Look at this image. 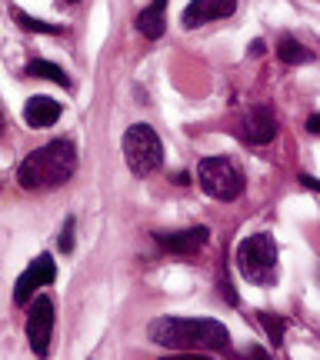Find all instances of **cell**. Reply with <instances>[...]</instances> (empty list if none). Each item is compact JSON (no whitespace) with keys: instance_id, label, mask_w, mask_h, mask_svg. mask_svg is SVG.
Wrapping results in <instances>:
<instances>
[{"instance_id":"1","label":"cell","mask_w":320,"mask_h":360,"mask_svg":"<svg viewBox=\"0 0 320 360\" xmlns=\"http://www.w3.org/2000/svg\"><path fill=\"white\" fill-rule=\"evenodd\" d=\"M147 337L167 350L231 354V330L214 317H157L147 323Z\"/></svg>"},{"instance_id":"2","label":"cell","mask_w":320,"mask_h":360,"mask_svg":"<svg viewBox=\"0 0 320 360\" xmlns=\"http://www.w3.org/2000/svg\"><path fill=\"white\" fill-rule=\"evenodd\" d=\"M74 174H77V147L67 137H57L20 160L17 184L24 191H53V187H64Z\"/></svg>"},{"instance_id":"3","label":"cell","mask_w":320,"mask_h":360,"mask_svg":"<svg viewBox=\"0 0 320 360\" xmlns=\"http://www.w3.org/2000/svg\"><path fill=\"white\" fill-rule=\"evenodd\" d=\"M233 264H237V274L247 283H254V287H274L277 283V240H274V233L260 231V233L243 237L241 244H237Z\"/></svg>"},{"instance_id":"4","label":"cell","mask_w":320,"mask_h":360,"mask_svg":"<svg viewBox=\"0 0 320 360\" xmlns=\"http://www.w3.org/2000/svg\"><path fill=\"white\" fill-rule=\"evenodd\" d=\"M124 160L134 177H151L164 164V143L151 124H130L124 130Z\"/></svg>"},{"instance_id":"5","label":"cell","mask_w":320,"mask_h":360,"mask_svg":"<svg viewBox=\"0 0 320 360\" xmlns=\"http://www.w3.org/2000/svg\"><path fill=\"white\" fill-rule=\"evenodd\" d=\"M197 180L207 197H214L220 204H231L243 193V174L231 157H204L197 167Z\"/></svg>"},{"instance_id":"6","label":"cell","mask_w":320,"mask_h":360,"mask_svg":"<svg viewBox=\"0 0 320 360\" xmlns=\"http://www.w3.org/2000/svg\"><path fill=\"white\" fill-rule=\"evenodd\" d=\"M53 321H57L53 300L47 294H37L34 297V304H30V310H27V340H30V350H34L40 360L51 357Z\"/></svg>"},{"instance_id":"7","label":"cell","mask_w":320,"mask_h":360,"mask_svg":"<svg viewBox=\"0 0 320 360\" xmlns=\"http://www.w3.org/2000/svg\"><path fill=\"white\" fill-rule=\"evenodd\" d=\"M53 281H57V264H53V254H37V257L27 264L24 274L17 277V283H13V304H17V307H24L40 287H51Z\"/></svg>"},{"instance_id":"8","label":"cell","mask_w":320,"mask_h":360,"mask_svg":"<svg viewBox=\"0 0 320 360\" xmlns=\"http://www.w3.org/2000/svg\"><path fill=\"white\" fill-rule=\"evenodd\" d=\"M241 137L247 143H254V147H264L277 137V114H274V107L267 103H254V107H247L241 117Z\"/></svg>"},{"instance_id":"9","label":"cell","mask_w":320,"mask_h":360,"mask_svg":"<svg viewBox=\"0 0 320 360\" xmlns=\"http://www.w3.org/2000/svg\"><path fill=\"white\" fill-rule=\"evenodd\" d=\"M154 240L160 250L167 254H177V257H193L200 254L204 244L210 240V231L207 227H191V231H174V233H154Z\"/></svg>"},{"instance_id":"10","label":"cell","mask_w":320,"mask_h":360,"mask_svg":"<svg viewBox=\"0 0 320 360\" xmlns=\"http://www.w3.org/2000/svg\"><path fill=\"white\" fill-rule=\"evenodd\" d=\"M233 11H237V0H191L180 20H184L187 30H197V27H204V24L233 17Z\"/></svg>"},{"instance_id":"11","label":"cell","mask_w":320,"mask_h":360,"mask_svg":"<svg viewBox=\"0 0 320 360\" xmlns=\"http://www.w3.org/2000/svg\"><path fill=\"white\" fill-rule=\"evenodd\" d=\"M60 117H64V103L53 101V97L37 94V97H30V101L24 103V124L27 127H34V130L53 127Z\"/></svg>"},{"instance_id":"12","label":"cell","mask_w":320,"mask_h":360,"mask_svg":"<svg viewBox=\"0 0 320 360\" xmlns=\"http://www.w3.org/2000/svg\"><path fill=\"white\" fill-rule=\"evenodd\" d=\"M167 4L170 0H154L151 7H143L137 13V30H141L147 40H160L167 30Z\"/></svg>"},{"instance_id":"13","label":"cell","mask_w":320,"mask_h":360,"mask_svg":"<svg viewBox=\"0 0 320 360\" xmlns=\"http://www.w3.org/2000/svg\"><path fill=\"white\" fill-rule=\"evenodd\" d=\"M277 57H281L283 64H310V60H314V53H310L300 40L290 37V34H283V37L277 40Z\"/></svg>"},{"instance_id":"14","label":"cell","mask_w":320,"mask_h":360,"mask_svg":"<svg viewBox=\"0 0 320 360\" xmlns=\"http://www.w3.org/2000/svg\"><path fill=\"white\" fill-rule=\"evenodd\" d=\"M27 77H44V80H53V84H60L64 90L74 87V80L67 77V70H60L57 64H47V60H30V64H27Z\"/></svg>"},{"instance_id":"15","label":"cell","mask_w":320,"mask_h":360,"mask_svg":"<svg viewBox=\"0 0 320 360\" xmlns=\"http://www.w3.org/2000/svg\"><path fill=\"white\" fill-rule=\"evenodd\" d=\"M257 321H260V327L270 334V344H274V347H281V344H283V330H287V321H283V317H277V314H270V310H257Z\"/></svg>"},{"instance_id":"16","label":"cell","mask_w":320,"mask_h":360,"mask_svg":"<svg viewBox=\"0 0 320 360\" xmlns=\"http://www.w3.org/2000/svg\"><path fill=\"white\" fill-rule=\"evenodd\" d=\"M13 20L24 27V30H34V34H64V27H60V24L37 20V17H30V13H24V11H13Z\"/></svg>"},{"instance_id":"17","label":"cell","mask_w":320,"mask_h":360,"mask_svg":"<svg viewBox=\"0 0 320 360\" xmlns=\"http://www.w3.org/2000/svg\"><path fill=\"white\" fill-rule=\"evenodd\" d=\"M74 227H77V217L70 214V217L64 220V227H60V237H57V247H60L64 254H70V250H74Z\"/></svg>"},{"instance_id":"18","label":"cell","mask_w":320,"mask_h":360,"mask_svg":"<svg viewBox=\"0 0 320 360\" xmlns=\"http://www.w3.org/2000/svg\"><path fill=\"white\" fill-rule=\"evenodd\" d=\"M231 360H274V357L267 354V347H260V344H247L243 354H237V357H231Z\"/></svg>"},{"instance_id":"19","label":"cell","mask_w":320,"mask_h":360,"mask_svg":"<svg viewBox=\"0 0 320 360\" xmlns=\"http://www.w3.org/2000/svg\"><path fill=\"white\" fill-rule=\"evenodd\" d=\"M160 360H214L210 354H200V350H180V354H167Z\"/></svg>"},{"instance_id":"20","label":"cell","mask_w":320,"mask_h":360,"mask_svg":"<svg viewBox=\"0 0 320 360\" xmlns=\"http://www.w3.org/2000/svg\"><path fill=\"white\" fill-rule=\"evenodd\" d=\"M300 184H304V187H307V191L320 193V180H317V177H307V174H304V177H300Z\"/></svg>"},{"instance_id":"21","label":"cell","mask_w":320,"mask_h":360,"mask_svg":"<svg viewBox=\"0 0 320 360\" xmlns=\"http://www.w3.org/2000/svg\"><path fill=\"white\" fill-rule=\"evenodd\" d=\"M307 130H310V134H320V114H317V117H310V120H307Z\"/></svg>"},{"instance_id":"22","label":"cell","mask_w":320,"mask_h":360,"mask_svg":"<svg viewBox=\"0 0 320 360\" xmlns=\"http://www.w3.org/2000/svg\"><path fill=\"white\" fill-rule=\"evenodd\" d=\"M0 134H4V107H0Z\"/></svg>"},{"instance_id":"23","label":"cell","mask_w":320,"mask_h":360,"mask_svg":"<svg viewBox=\"0 0 320 360\" xmlns=\"http://www.w3.org/2000/svg\"><path fill=\"white\" fill-rule=\"evenodd\" d=\"M70 4H77V0H70Z\"/></svg>"}]
</instances>
